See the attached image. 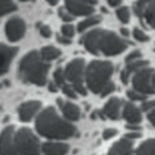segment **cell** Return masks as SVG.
Here are the masks:
<instances>
[{
    "mask_svg": "<svg viewBox=\"0 0 155 155\" xmlns=\"http://www.w3.org/2000/svg\"><path fill=\"white\" fill-rule=\"evenodd\" d=\"M41 143L25 126H6L0 132V155H40Z\"/></svg>",
    "mask_w": 155,
    "mask_h": 155,
    "instance_id": "1",
    "label": "cell"
},
{
    "mask_svg": "<svg viewBox=\"0 0 155 155\" xmlns=\"http://www.w3.org/2000/svg\"><path fill=\"white\" fill-rule=\"evenodd\" d=\"M35 131L48 139H67L76 133V127L71 121L62 117L56 111V108L50 105L40 110L35 117Z\"/></svg>",
    "mask_w": 155,
    "mask_h": 155,
    "instance_id": "2",
    "label": "cell"
},
{
    "mask_svg": "<svg viewBox=\"0 0 155 155\" xmlns=\"http://www.w3.org/2000/svg\"><path fill=\"white\" fill-rule=\"evenodd\" d=\"M81 42L84 47L92 54L116 56L127 48V42L116 33L107 29H92L87 31Z\"/></svg>",
    "mask_w": 155,
    "mask_h": 155,
    "instance_id": "3",
    "label": "cell"
},
{
    "mask_svg": "<svg viewBox=\"0 0 155 155\" xmlns=\"http://www.w3.org/2000/svg\"><path fill=\"white\" fill-rule=\"evenodd\" d=\"M48 69V62L41 57L40 52L33 50L22 57L18 65V76L24 82L44 86L47 82Z\"/></svg>",
    "mask_w": 155,
    "mask_h": 155,
    "instance_id": "4",
    "label": "cell"
},
{
    "mask_svg": "<svg viewBox=\"0 0 155 155\" xmlns=\"http://www.w3.org/2000/svg\"><path fill=\"white\" fill-rule=\"evenodd\" d=\"M114 65L109 61H92L86 65V87L93 93H101L104 86L111 81Z\"/></svg>",
    "mask_w": 155,
    "mask_h": 155,
    "instance_id": "5",
    "label": "cell"
},
{
    "mask_svg": "<svg viewBox=\"0 0 155 155\" xmlns=\"http://www.w3.org/2000/svg\"><path fill=\"white\" fill-rule=\"evenodd\" d=\"M64 74L67 81L75 88V91L85 96L87 93V87L85 82V71H86V62L84 58H74L69 63L65 64Z\"/></svg>",
    "mask_w": 155,
    "mask_h": 155,
    "instance_id": "6",
    "label": "cell"
},
{
    "mask_svg": "<svg viewBox=\"0 0 155 155\" xmlns=\"http://www.w3.org/2000/svg\"><path fill=\"white\" fill-rule=\"evenodd\" d=\"M154 69L149 68L148 65L137 70L132 78H131V82H132V88L139 91L140 93L148 96V94H155V87L153 84V74H154Z\"/></svg>",
    "mask_w": 155,
    "mask_h": 155,
    "instance_id": "7",
    "label": "cell"
},
{
    "mask_svg": "<svg viewBox=\"0 0 155 155\" xmlns=\"http://www.w3.org/2000/svg\"><path fill=\"white\" fill-rule=\"evenodd\" d=\"M133 11L144 25L155 30V0H136Z\"/></svg>",
    "mask_w": 155,
    "mask_h": 155,
    "instance_id": "8",
    "label": "cell"
},
{
    "mask_svg": "<svg viewBox=\"0 0 155 155\" xmlns=\"http://www.w3.org/2000/svg\"><path fill=\"white\" fill-rule=\"evenodd\" d=\"M25 22L19 17H11L5 25V33L10 41L16 42L21 40L25 34Z\"/></svg>",
    "mask_w": 155,
    "mask_h": 155,
    "instance_id": "9",
    "label": "cell"
},
{
    "mask_svg": "<svg viewBox=\"0 0 155 155\" xmlns=\"http://www.w3.org/2000/svg\"><path fill=\"white\" fill-rule=\"evenodd\" d=\"M41 107H42V104L40 101H27V102L22 103L17 110L19 120L23 122H28V121L33 120L34 117H36V115L42 109Z\"/></svg>",
    "mask_w": 155,
    "mask_h": 155,
    "instance_id": "10",
    "label": "cell"
},
{
    "mask_svg": "<svg viewBox=\"0 0 155 155\" xmlns=\"http://www.w3.org/2000/svg\"><path fill=\"white\" fill-rule=\"evenodd\" d=\"M17 52H18L17 47L0 44V76L7 73Z\"/></svg>",
    "mask_w": 155,
    "mask_h": 155,
    "instance_id": "11",
    "label": "cell"
},
{
    "mask_svg": "<svg viewBox=\"0 0 155 155\" xmlns=\"http://www.w3.org/2000/svg\"><path fill=\"white\" fill-rule=\"evenodd\" d=\"M69 150V145L57 139H50L41 144V153L44 155H65Z\"/></svg>",
    "mask_w": 155,
    "mask_h": 155,
    "instance_id": "12",
    "label": "cell"
},
{
    "mask_svg": "<svg viewBox=\"0 0 155 155\" xmlns=\"http://www.w3.org/2000/svg\"><path fill=\"white\" fill-rule=\"evenodd\" d=\"M107 155H136L133 150L132 139L127 137H122L121 139L116 140L110 147Z\"/></svg>",
    "mask_w": 155,
    "mask_h": 155,
    "instance_id": "13",
    "label": "cell"
},
{
    "mask_svg": "<svg viewBox=\"0 0 155 155\" xmlns=\"http://www.w3.org/2000/svg\"><path fill=\"white\" fill-rule=\"evenodd\" d=\"M58 108L61 109L63 116L69 121H78L80 119V108L69 101H63L62 98H57L56 101Z\"/></svg>",
    "mask_w": 155,
    "mask_h": 155,
    "instance_id": "14",
    "label": "cell"
},
{
    "mask_svg": "<svg viewBox=\"0 0 155 155\" xmlns=\"http://www.w3.org/2000/svg\"><path fill=\"white\" fill-rule=\"evenodd\" d=\"M64 7L74 16H90L94 12V6L78 0H64Z\"/></svg>",
    "mask_w": 155,
    "mask_h": 155,
    "instance_id": "15",
    "label": "cell"
},
{
    "mask_svg": "<svg viewBox=\"0 0 155 155\" xmlns=\"http://www.w3.org/2000/svg\"><path fill=\"white\" fill-rule=\"evenodd\" d=\"M121 115L128 124H139L142 121V109L132 101L124 103Z\"/></svg>",
    "mask_w": 155,
    "mask_h": 155,
    "instance_id": "16",
    "label": "cell"
},
{
    "mask_svg": "<svg viewBox=\"0 0 155 155\" xmlns=\"http://www.w3.org/2000/svg\"><path fill=\"white\" fill-rule=\"evenodd\" d=\"M122 105L124 103L119 97H111L105 102L102 111L104 113L105 117H109L111 120H117L120 117Z\"/></svg>",
    "mask_w": 155,
    "mask_h": 155,
    "instance_id": "17",
    "label": "cell"
},
{
    "mask_svg": "<svg viewBox=\"0 0 155 155\" xmlns=\"http://www.w3.org/2000/svg\"><path fill=\"white\" fill-rule=\"evenodd\" d=\"M136 155H155V138L142 142L134 150Z\"/></svg>",
    "mask_w": 155,
    "mask_h": 155,
    "instance_id": "18",
    "label": "cell"
},
{
    "mask_svg": "<svg viewBox=\"0 0 155 155\" xmlns=\"http://www.w3.org/2000/svg\"><path fill=\"white\" fill-rule=\"evenodd\" d=\"M99 22H101V17H99V16L90 15V16H87L85 19H82V21L78 24V31L82 33V31H85V30H87V29H90V28L97 25Z\"/></svg>",
    "mask_w": 155,
    "mask_h": 155,
    "instance_id": "19",
    "label": "cell"
},
{
    "mask_svg": "<svg viewBox=\"0 0 155 155\" xmlns=\"http://www.w3.org/2000/svg\"><path fill=\"white\" fill-rule=\"evenodd\" d=\"M40 54L46 62H51L57 59L61 56V50H58L54 46H44L40 50Z\"/></svg>",
    "mask_w": 155,
    "mask_h": 155,
    "instance_id": "20",
    "label": "cell"
},
{
    "mask_svg": "<svg viewBox=\"0 0 155 155\" xmlns=\"http://www.w3.org/2000/svg\"><path fill=\"white\" fill-rule=\"evenodd\" d=\"M116 17H117V19L121 23H124V24L128 23L130 22V18H131L130 8L127 6H119L116 8Z\"/></svg>",
    "mask_w": 155,
    "mask_h": 155,
    "instance_id": "21",
    "label": "cell"
},
{
    "mask_svg": "<svg viewBox=\"0 0 155 155\" xmlns=\"http://www.w3.org/2000/svg\"><path fill=\"white\" fill-rule=\"evenodd\" d=\"M53 81L56 82L58 88H61L62 86H64L68 82L67 79H65V74H64V69L63 68H57L53 71Z\"/></svg>",
    "mask_w": 155,
    "mask_h": 155,
    "instance_id": "22",
    "label": "cell"
},
{
    "mask_svg": "<svg viewBox=\"0 0 155 155\" xmlns=\"http://www.w3.org/2000/svg\"><path fill=\"white\" fill-rule=\"evenodd\" d=\"M16 10V5L12 0H0V17Z\"/></svg>",
    "mask_w": 155,
    "mask_h": 155,
    "instance_id": "23",
    "label": "cell"
},
{
    "mask_svg": "<svg viewBox=\"0 0 155 155\" xmlns=\"http://www.w3.org/2000/svg\"><path fill=\"white\" fill-rule=\"evenodd\" d=\"M126 94H127V98L130 99V101H132V102H143V101H145V94H143V93H140L139 91H137V90H134V88H131V90H128L127 92H126Z\"/></svg>",
    "mask_w": 155,
    "mask_h": 155,
    "instance_id": "24",
    "label": "cell"
},
{
    "mask_svg": "<svg viewBox=\"0 0 155 155\" xmlns=\"http://www.w3.org/2000/svg\"><path fill=\"white\" fill-rule=\"evenodd\" d=\"M132 35H133L134 40H137V41H139V42H147V41L149 40V35H148L143 29H140V28H138V27L133 28Z\"/></svg>",
    "mask_w": 155,
    "mask_h": 155,
    "instance_id": "25",
    "label": "cell"
},
{
    "mask_svg": "<svg viewBox=\"0 0 155 155\" xmlns=\"http://www.w3.org/2000/svg\"><path fill=\"white\" fill-rule=\"evenodd\" d=\"M62 88V91H63V93L68 97V98H71V99H75L76 97H78V92L75 91V88L69 84V82H67L64 86H62L61 87Z\"/></svg>",
    "mask_w": 155,
    "mask_h": 155,
    "instance_id": "26",
    "label": "cell"
},
{
    "mask_svg": "<svg viewBox=\"0 0 155 155\" xmlns=\"http://www.w3.org/2000/svg\"><path fill=\"white\" fill-rule=\"evenodd\" d=\"M58 16L61 17L62 21H64L67 23H69V22H71L74 19V15H71L65 7H62V8L58 10Z\"/></svg>",
    "mask_w": 155,
    "mask_h": 155,
    "instance_id": "27",
    "label": "cell"
},
{
    "mask_svg": "<svg viewBox=\"0 0 155 155\" xmlns=\"http://www.w3.org/2000/svg\"><path fill=\"white\" fill-rule=\"evenodd\" d=\"M62 34L68 36V38H73L74 34H75V28L74 25H71L70 23H65L63 27H62Z\"/></svg>",
    "mask_w": 155,
    "mask_h": 155,
    "instance_id": "28",
    "label": "cell"
},
{
    "mask_svg": "<svg viewBox=\"0 0 155 155\" xmlns=\"http://www.w3.org/2000/svg\"><path fill=\"white\" fill-rule=\"evenodd\" d=\"M115 91V84L113 82V81H109L105 86H104V88L102 90V92L99 93L102 97H107V96H109L110 93H113Z\"/></svg>",
    "mask_w": 155,
    "mask_h": 155,
    "instance_id": "29",
    "label": "cell"
},
{
    "mask_svg": "<svg viewBox=\"0 0 155 155\" xmlns=\"http://www.w3.org/2000/svg\"><path fill=\"white\" fill-rule=\"evenodd\" d=\"M140 58H142V53H140V51H138V50H133L132 52H130V53L126 56L125 62L128 63V62L137 61V59H140Z\"/></svg>",
    "mask_w": 155,
    "mask_h": 155,
    "instance_id": "30",
    "label": "cell"
},
{
    "mask_svg": "<svg viewBox=\"0 0 155 155\" xmlns=\"http://www.w3.org/2000/svg\"><path fill=\"white\" fill-rule=\"evenodd\" d=\"M140 109L143 111H150L153 109H155V99H150V101H143L142 105H140Z\"/></svg>",
    "mask_w": 155,
    "mask_h": 155,
    "instance_id": "31",
    "label": "cell"
},
{
    "mask_svg": "<svg viewBox=\"0 0 155 155\" xmlns=\"http://www.w3.org/2000/svg\"><path fill=\"white\" fill-rule=\"evenodd\" d=\"M39 31H40V35L42 38H51V35H52L51 28L48 25H46V24H41L39 27Z\"/></svg>",
    "mask_w": 155,
    "mask_h": 155,
    "instance_id": "32",
    "label": "cell"
},
{
    "mask_svg": "<svg viewBox=\"0 0 155 155\" xmlns=\"http://www.w3.org/2000/svg\"><path fill=\"white\" fill-rule=\"evenodd\" d=\"M117 134V131L115 130V128H105L104 131H103V139H105V140H108V139H110V138H113V137H115Z\"/></svg>",
    "mask_w": 155,
    "mask_h": 155,
    "instance_id": "33",
    "label": "cell"
},
{
    "mask_svg": "<svg viewBox=\"0 0 155 155\" xmlns=\"http://www.w3.org/2000/svg\"><path fill=\"white\" fill-rule=\"evenodd\" d=\"M71 38H68V36H65V35H57V41L59 42V44H62V45H69V44H71V40H70Z\"/></svg>",
    "mask_w": 155,
    "mask_h": 155,
    "instance_id": "34",
    "label": "cell"
},
{
    "mask_svg": "<svg viewBox=\"0 0 155 155\" xmlns=\"http://www.w3.org/2000/svg\"><path fill=\"white\" fill-rule=\"evenodd\" d=\"M142 131H130L128 133H126L125 134V137H127V138H130V139H137V138H139L140 136H142V133H140Z\"/></svg>",
    "mask_w": 155,
    "mask_h": 155,
    "instance_id": "35",
    "label": "cell"
},
{
    "mask_svg": "<svg viewBox=\"0 0 155 155\" xmlns=\"http://www.w3.org/2000/svg\"><path fill=\"white\" fill-rule=\"evenodd\" d=\"M147 117H148V121H149V122L155 127V109H153V110L148 111Z\"/></svg>",
    "mask_w": 155,
    "mask_h": 155,
    "instance_id": "36",
    "label": "cell"
},
{
    "mask_svg": "<svg viewBox=\"0 0 155 155\" xmlns=\"http://www.w3.org/2000/svg\"><path fill=\"white\" fill-rule=\"evenodd\" d=\"M126 128L128 131H142V127L138 124H127L126 125Z\"/></svg>",
    "mask_w": 155,
    "mask_h": 155,
    "instance_id": "37",
    "label": "cell"
},
{
    "mask_svg": "<svg viewBox=\"0 0 155 155\" xmlns=\"http://www.w3.org/2000/svg\"><path fill=\"white\" fill-rule=\"evenodd\" d=\"M108 1V4H109V6H113V7H116V6H119L124 0H107Z\"/></svg>",
    "mask_w": 155,
    "mask_h": 155,
    "instance_id": "38",
    "label": "cell"
},
{
    "mask_svg": "<svg viewBox=\"0 0 155 155\" xmlns=\"http://www.w3.org/2000/svg\"><path fill=\"white\" fill-rule=\"evenodd\" d=\"M57 88H58V86L56 85V82H54V81L48 82V90H50L51 92H56V91H57Z\"/></svg>",
    "mask_w": 155,
    "mask_h": 155,
    "instance_id": "39",
    "label": "cell"
},
{
    "mask_svg": "<svg viewBox=\"0 0 155 155\" xmlns=\"http://www.w3.org/2000/svg\"><path fill=\"white\" fill-rule=\"evenodd\" d=\"M78 1H81L84 4H87V5H91V6H94L97 4L98 0H78Z\"/></svg>",
    "mask_w": 155,
    "mask_h": 155,
    "instance_id": "40",
    "label": "cell"
},
{
    "mask_svg": "<svg viewBox=\"0 0 155 155\" xmlns=\"http://www.w3.org/2000/svg\"><path fill=\"white\" fill-rule=\"evenodd\" d=\"M120 33H121V35L125 36V38H127V36L130 35V31H128V29H126V28H121V29H120Z\"/></svg>",
    "mask_w": 155,
    "mask_h": 155,
    "instance_id": "41",
    "label": "cell"
},
{
    "mask_svg": "<svg viewBox=\"0 0 155 155\" xmlns=\"http://www.w3.org/2000/svg\"><path fill=\"white\" fill-rule=\"evenodd\" d=\"M46 1H47L50 5H52V6H53V5H56V4L58 2V0H46Z\"/></svg>",
    "mask_w": 155,
    "mask_h": 155,
    "instance_id": "42",
    "label": "cell"
},
{
    "mask_svg": "<svg viewBox=\"0 0 155 155\" xmlns=\"http://www.w3.org/2000/svg\"><path fill=\"white\" fill-rule=\"evenodd\" d=\"M153 84H154V87H155V71L153 74Z\"/></svg>",
    "mask_w": 155,
    "mask_h": 155,
    "instance_id": "43",
    "label": "cell"
},
{
    "mask_svg": "<svg viewBox=\"0 0 155 155\" xmlns=\"http://www.w3.org/2000/svg\"><path fill=\"white\" fill-rule=\"evenodd\" d=\"M19 1H23V2H27V1H31V0H19Z\"/></svg>",
    "mask_w": 155,
    "mask_h": 155,
    "instance_id": "44",
    "label": "cell"
}]
</instances>
